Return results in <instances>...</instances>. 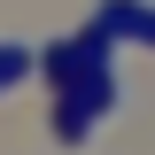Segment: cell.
Segmentation results:
<instances>
[{
	"label": "cell",
	"mask_w": 155,
	"mask_h": 155,
	"mask_svg": "<svg viewBox=\"0 0 155 155\" xmlns=\"http://www.w3.org/2000/svg\"><path fill=\"white\" fill-rule=\"evenodd\" d=\"M93 31L101 39H147V0H109Z\"/></svg>",
	"instance_id": "cell-1"
},
{
	"label": "cell",
	"mask_w": 155,
	"mask_h": 155,
	"mask_svg": "<svg viewBox=\"0 0 155 155\" xmlns=\"http://www.w3.org/2000/svg\"><path fill=\"white\" fill-rule=\"evenodd\" d=\"M31 78V47H0V93Z\"/></svg>",
	"instance_id": "cell-2"
}]
</instances>
